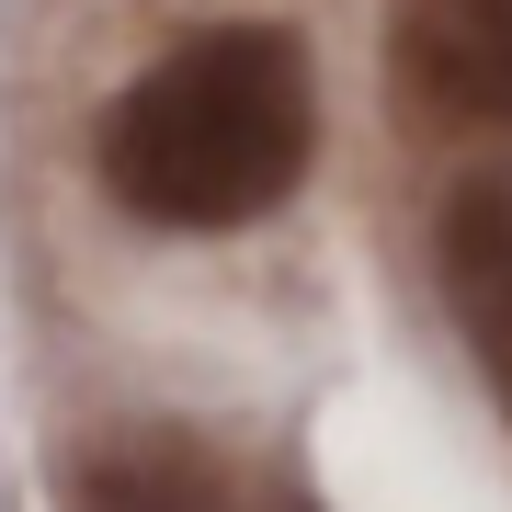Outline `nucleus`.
Wrapping results in <instances>:
<instances>
[{
  "mask_svg": "<svg viewBox=\"0 0 512 512\" xmlns=\"http://www.w3.org/2000/svg\"><path fill=\"white\" fill-rule=\"evenodd\" d=\"M319 148V80L285 23H217L183 35L160 69L114 92L92 160L103 194L148 228H251L308 183Z\"/></svg>",
  "mask_w": 512,
  "mask_h": 512,
  "instance_id": "obj_1",
  "label": "nucleus"
},
{
  "mask_svg": "<svg viewBox=\"0 0 512 512\" xmlns=\"http://www.w3.org/2000/svg\"><path fill=\"white\" fill-rule=\"evenodd\" d=\"M387 80L433 137H512V0H387Z\"/></svg>",
  "mask_w": 512,
  "mask_h": 512,
  "instance_id": "obj_2",
  "label": "nucleus"
},
{
  "mask_svg": "<svg viewBox=\"0 0 512 512\" xmlns=\"http://www.w3.org/2000/svg\"><path fill=\"white\" fill-rule=\"evenodd\" d=\"M433 274H444V308H456L478 376H490V399L512 410V183H501V171H478V183L444 194Z\"/></svg>",
  "mask_w": 512,
  "mask_h": 512,
  "instance_id": "obj_3",
  "label": "nucleus"
},
{
  "mask_svg": "<svg viewBox=\"0 0 512 512\" xmlns=\"http://www.w3.org/2000/svg\"><path fill=\"white\" fill-rule=\"evenodd\" d=\"M69 501L80 512H296V501L239 490V478L205 456V444H183V433H126V444H103V456H80Z\"/></svg>",
  "mask_w": 512,
  "mask_h": 512,
  "instance_id": "obj_4",
  "label": "nucleus"
}]
</instances>
